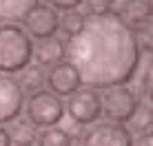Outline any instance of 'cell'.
<instances>
[{
	"label": "cell",
	"instance_id": "30bf717a",
	"mask_svg": "<svg viewBox=\"0 0 153 146\" xmlns=\"http://www.w3.org/2000/svg\"><path fill=\"white\" fill-rule=\"evenodd\" d=\"M124 20V24L131 31L142 29L149 31L151 22V2H124L122 4V13H118Z\"/></svg>",
	"mask_w": 153,
	"mask_h": 146
},
{
	"label": "cell",
	"instance_id": "3957f363",
	"mask_svg": "<svg viewBox=\"0 0 153 146\" xmlns=\"http://www.w3.org/2000/svg\"><path fill=\"white\" fill-rule=\"evenodd\" d=\"M25 111H27V117L33 126L51 128L65 115V104L51 91H38L25 102Z\"/></svg>",
	"mask_w": 153,
	"mask_h": 146
},
{
	"label": "cell",
	"instance_id": "4fadbf2b",
	"mask_svg": "<svg viewBox=\"0 0 153 146\" xmlns=\"http://www.w3.org/2000/svg\"><path fill=\"white\" fill-rule=\"evenodd\" d=\"M38 146H73V139L65 128L51 126L38 135Z\"/></svg>",
	"mask_w": 153,
	"mask_h": 146
},
{
	"label": "cell",
	"instance_id": "52a82bcc",
	"mask_svg": "<svg viewBox=\"0 0 153 146\" xmlns=\"http://www.w3.org/2000/svg\"><path fill=\"white\" fill-rule=\"evenodd\" d=\"M82 146H133V135L124 124L98 122L82 135Z\"/></svg>",
	"mask_w": 153,
	"mask_h": 146
},
{
	"label": "cell",
	"instance_id": "d6986e66",
	"mask_svg": "<svg viewBox=\"0 0 153 146\" xmlns=\"http://www.w3.org/2000/svg\"><path fill=\"white\" fill-rule=\"evenodd\" d=\"M51 9L58 11H71V9H78V2H51Z\"/></svg>",
	"mask_w": 153,
	"mask_h": 146
},
{
	"label": "cell",
	"instance_id": "6da1fadb",
	"mask_svg": "<svg viewBox=\"0 0 153 146\" xmlns=\"http://www.w3.org/2000/svg\"><path fill=\"white\" fill-rule=\"evenodd\" d=\"M65 58L84 88L126 86L140 66L138 35L118 11L84 15L82 29L67 40Z\"/></svg>",
	"mask_w": 153,
	"mask_h": 146
},
{
	"label": "cell",
	"instance_id": "5bb4252c",
	"mask_svg": "<svg viewBox=\"0 0 153 146\" xmlns=\"http://www.w3.org/2000/svg\"><path fill=\"white\" fill-rule=\"evenodd\" d=\"M9 137H11V144H16V146H31L38 139V131H36L33 124L22 122V124H18V126H13V131L9 133Z\"/></svg>",
	"mask_w": 153,
	"mask_h": 146
},
{
	"label": "cell",
	"instance_id": "9a60e30c",
	"mask_svg": "<svg viewBox=\"0 0 153 146\" xmlns=\"http://www.w3.org/2000/svg\"><path fill=\"white\" fill-rule=\"evenodd\" d=\"M82 24H84V13H80L78 9H71V11L62 13V18H60V22H58V27H60V29L71 38V35H76L78 31L82 29Z\"/></svg>",
	"mask_w": 153,
	"mask_h": 146
},
{
	"label": "cell",
	"instance_id": "ba28073f",
	"mask_svg": "<svg viewBox=\"0 0 153 146\" xmlns=\"http://www.w3.org/2000/svg\"><path fill=\"white\" fill-rule=\"evenodd\" d=\"M25 93L13 77H0V124H9L22 113Z\"/></svg>",
	"mask_w": 153,
	"mask_h": 146
},
{
	"label": "cell",
	"instance_id": "44dd1931",
	"mask_svg": "<svg viewBox=\"0 0 153 146\" xmlns=\"http://www.w3.org/2000/svg\"><path fill=\"white\" fill-rule=\"evenodd\" d=\"M0 146H11V137L2 126H0Z\"/></svg>",
	"mask_w": 153,
	"mask_h": 146
},
{
	"label": "cell",
	"instance_id": "e0dca14e",
	"mask_svg": "<svg viewBox=\"0 0 153 146\" xmlns=\"http://www.w3.org/2000/svg\"><path fill=\"white\" fill-rule=\"evenodd\" d=\"M31 2H0V20H22L25 11H27Z\"/></svg>",
	"mask_w": 153,
	"mask_h": 146
},
{
	"label": "cell",
	"instance_id": "9c48e42d",
	"mask_svg": "<svg viewBox=\"0 0 153 146\" xmlns=\"http://www.w3.org/2000/svg\"><path fill=\"white\" fill-rule=\"evenodd\" d=\"M47 84H49L51 93L53 95H71L73 91L80 88V77H78L76 69L69 64V62H58V64L51 66L49 75H47Z\"/></svg>",
	"mask_w": 153,
	"mask_h": 146
},
{
	"label": "cell",
	"instance_id": "ac0fdd59",
	"mask_svg": "<svg viewBox=\"0 0 153 146\" xmlns=\"http://www.w3.org/2000/svg\"><path fill=\"white\" fill-rule=\"evenodd\" d=\"M84 7H87L89 15H100V13L113 11V4H109V2H84Z\"/></svg>",
	"mask_w": 153,
	"mask_h": 146
},
{
	"label": "cell",
	"instance_id": "2e32d148",
	"mask_svg": "<svg viewBox=\"0 0 153 146\" xmlns=\"http://www.w3.org/2000/svg\"><path fill=\"white\" fill-rule=\"evenodd\" d=\"M131 126L135 128V131L142 133H151V126H153V111H151V104H146V106H138V111L133 113V117L129 119Z\"/></svg>",
	"mask_w": 153,
	"mask_h": 146
},
{
	"label": "cell",
	"instance_id": "8992f818",
	"mask_svg": "<svg viewBox=\"0 0 153 146\" xmlns=\"http://www.w3.org/2000/svg\"><path fill=\"white\" fill-rule=\"evenodd\" d=\"M67 111L73 122L78 124H93L102 113V100L100 93L93 88H78L69 95L67 100Z\"/></svg>",
	"mask_w": 153,
	"mask_h": 146
},
{
	"label": "cell",
	"instance_id": "7c38bea8",
	"mask_svg": "<svg viewBox=\"0 0 153 146\" xmlns=\"http://www.w3.org/2000/svg\"><path fill=\"white\" fill-rule=\"evenodd\" d=\"M16 82L20 84L22 93L31 91V95H33V93L42 91V86H45V82H47V75L38 64H29V66H25V69L20 71V80H16Z\"/></svg>",
	"mask_w": 153,
	"mask_h": 146
},
{
	"label": "cell",
	"instance_id": "8fae6325",
	"mask_svg": "<svg viewBox=\"0 0 153 146\" xmlns=\"http://www.w3.org/2000/svg\"><path fill=\"white\" fill-rule=\"evenodd\" d=\"M31 58L36 60V64L40 66H51V64H58L65 58V46L58 38H49V40H40L38 44L33 46V53Z\"/></svg>",
	"mask_w": 153,
	"mask_h": 146
},
{
	"label": "cell",
	"instance_id": "5b68a950",
	"mask_svg": "<svg viewBox=\"0 0 153 146\" xmlns=\"http://www.w3.org/2000/svg\"><path fill=\"white\" fill-rule=\"evenodd\" d=\"M58 22H60V15L47 2H31L27 7V11H25V15H22L25 33H27L29 38L33 35L38 42L40 40L56 38Z\"/></svg>",
	"mask_w": 153,
	"mask_h": 146
},
{
	"label": "cell",
	"instance_id": "ffe728a7",
	"mask_svg": "<svg viewBox=\"0 0 153 146\" xmlns=\"http://www.w3.org/2000/svg\"><path fill=\"white\" fill-rule=\"evenodd\" d=\"M138 146H153V135L151 133H142L138 137Z\"/></svg>",
	"mask_w": 153,
	"mask_h": 146
},
{
	"label": "cell",
	"instance_id": "277c9868",
	"mask_svg": "<svg viewBox=\"0 0 153 146\" xmlns=\"http://www.w3.org/2000/svg\"><path fill=\"white\" fill-rule=\"evenodd\" d=\"M100 100H102V113L107 115L109 122H115V124L129 122L140 106L138 95L131 86H111L104 91V95Z\"/></svg>",
	"mask_w": 153,
	"mask_h": 146
},
{
	"label": "cell",
	"instance_id": "7a4b0ae2",
	"mask_svg": "<svg viewBox=\"0 0 153 146\" xmlns=\"http://www.w3.org/2000/svg\"><path fill=\"white\" fill-rule=\"evenodd\" d=\"M33 42L16 22H0V71L20 73L29 66Z\"/></svg>",
	"mask_w": 153,
	"mask_h": 146
}]
</instances>
